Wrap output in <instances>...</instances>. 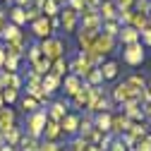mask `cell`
I'll use <instances>...</instances> for the list:
<instances>
[{
  "mask_svg": "<svg viewBox=\"0 0 151 151\" xmlns=\"http://www.w3.org/2000/svg\"><path fill=\"white\" fill-rule=\"evenodd\" d=\"M63 50H65V43L60 41V39H43V43H41V53H43V58H48L50 63L53 60H58V58H63Z\"/></svg>",
  "mask_w": 151,
  "mask_h": 151,
  "instance_id": "obj_1",
  "label": "cell"
},
{
  "mask_svg": "<svg viewBox=\"0 0 151 151\" xmlns=\"http://www.w3.org/2000/svg\"><path fill=\"white\" fill-rule=\"evenodd\" d=\"M113 46H115V39H110V36H106V34H99L96 39H93V43H91V53H96L99 58H103V55H108V53H113Z\"/></svg>",
  "mask_w": 151,
  "mask_h": 151,
  "instance_id": "obj_2",
  "label": "cell"
},
{
  "mask_svg": "<svg viewBox=\"0 0 151 151\" xmlns=\"http://www.w3.org/2000/svg\"><path fill=\"white\" fill-rule=\"evenodd\" d=\"M137 96H139V91L137 89H132L127 82H122V84H118L115 89H113V99H115L118 103H127V101H137Z\"/></svg>",
  "mask_w": 151,
  "mask_h": 151,
  "instance_id": "obj_3",
  "label": "cell"
},
{
  "mask_svg": "<svg viewBox=\"0 0 151 151\" xmlns=\"http://www.w3.org/2000/svg\"><path fill=\"white\" fill-rule=\"evenodd\" d=\"M122 58H125V63H127V65H142V60H144V48H142V43L137 41V43L125 46Z\"/></svg>",
  "mask_w": 151,
  "mask_h": 151,
  "instance_id": "obj_4",
  "label": "cell"
},
{
  "mask_svg": "<svg viewBox=\"0 0 151 151\" xmlns=\"http://www.w3.org/2000/svg\"><path fill=\"white\" fill-rule=\"evenodd\" d=\"M46 120H48L46 113H41V110L31 113V115H29V122H27V127H29V137H39V134H43Z\"/></svg>",
  "mask_w": 151,
  "mask_h": 151,
  "instance_id": "obj_5",
  "label": "cell"
},
{
  "mask_svg": "<svg viewBox=\"0 0 151 151\" xmlns=\"http://www.w3.org/2000/svg\"><path fill=\"white\" fill-rule=\"evenodd\" d=\"M82 29H89V31H101V17H99V10H84L82 14Z\"/></svg>",
  "mask_w": 151,
  "mask_h": 151,
  "instance_id": "obj_6",
  "label": "cell"
},
{
  "mask_svg": "<svg viewBox=\"0 0 151 151\" xmlns=\"http://www.w3.org/2000/svg\"><path fill=\"white\" fill-rule=\"evenodd\" d=\"M31 31H34V36H39V39H48L50 31H53V27H50V22H48V17L41 14L39 19H34V22H31Z\"/></svg>",
  "mask_w": 151,
  "mask_h": 151,
  "instance_id": "obj_7",
  "label": "cell"
},
{
  "mask_svg": "<svg viewBox=\"0 0 151 151\" xmlns=\"http://www.w3.org/2000/svg\"><path fill=\"white\" fill-rule=\"evenodd\" d=\"M70 70H72V74H74V77H79V79L84 77V79H86V74H89V72H91L93 67H91V63H89V60L84 58V55L79 53V58L74 60L72 65H70Z\"/></svg>",
  "mask_w": 151,
  "mask_h": 151,
  "instance_id": "obj_8",
  "label": "cell"
},
{
  "mask_svg": "<svg viewBox=\"0 0 151 151\" xmlns=\"http://www.w3.org/2000/svg\"><path fill=\"white\" fill-rule=\"evenodd\" d=\"M99 17H101V22H113V19H118V7H115V3L103 0V3L99 5Z\"/></svg>",
  "mask_w": 151,
  "mask_h": 151,
  "instance_id": "obj_9",
  "label": "cell"
},
{
  "mask_svg": "<svg viewBox=\"0 0 151 151\" xmlns=\"http://www.w3.org/2000/svg\"><path fill=\"white\" fill-rule=\"evenodd\" d=\"M22 86V79H19V74L17 72H3L0 74V91L3 89H19Z\"/></svg>",
  "mask_w": 151,
  "mask_h": 151,
  "instance_id": "obj_10",
  "label": "cell"
},
{
  "mask_svg": "<svg viewBox=\"0 0 151 151\" xmlns=\"http://www.w3.org/2000/svg\"><path fill=\"white\" fill-rule=\"evenodd\" d=\"M77 19H79V14L74 12L72 7H65L63 10V17H60V24H63L65 31H74V29H77Z\"/></svg>",
  "mask_w": 151,
  "mask_h": 151,
  "instance_id": "obj_11",
  "label": "cell"
},
{
  "mask_svg": "<svg viewBox=\"0 0 151 151\" xmlns=\"http://www.w3.org/2000/svg\"><path fill=\"white\" fill-rule=\"evenodd\" d=\"M27 50V39L22 36V39H17V41H10L7 48H5V55H14V58H22Z\"/></svg>",
  "mask_w": 151,
  "mask_h": 151,
  "instance_id": "obj_12",
  "label": "cell"
},
{
  "mask_svg": "<svg viewBox=\"0 0 151 151\" xmlns=\"http://www.w3.org/2000/svg\"><path fill=\"white\" fill-rule=\"evenodd\" d=\"M118 36H120V41H122L125 46L137 43V41H139V31H137L134 27H129V24H125V27L120 29V34H118Z\"/></svg>",
  "mask_w": 151,
  "mask_h": 151,
  "instance_id": "obj_13",
  "label": "cell"
},
{
  "mask_svg": "<svg viewBox=\"0 0 151 151\" xmlns=\"http://www.w3.org/2000/svg\"><path fill=\"white\" fill-rule=\"evenodd\" d=\"M10 127H14V113L10 108H0V134H5Z\"/></svg>",
  "mask_w": 151,
  "mask_h": 151,
  "instance_id": "obj_14",
  "label": "cell"
},
{
  "mask_svg": "<svg viewBox=\"0 0 151 151\" xmlns=\"http://www.w3.org/2000/svg\"><path fill=\"white\" fill-rule=\"evenodd\" d=\"M77 129H79V118L77 115H65L60 120V132H65V134H74Z\"/></svg>",
  "mask_w": 151,
  "mask_h": 151,
  "instance_id": "obj_15",
  "label": "cell"
},
{
  "mask_svg": "<svg viewBox=\"0 0 151 151\" xmlns=\"http://www.w3.org/2000/svg\"><path fill=\"white\" fill-rule=\"evenodd\" d=\"M43 134H46V139H48V142H55V139L63 134V132H60V122L48 118V120H46V127H43Z\"/></svg>",
  "mask_w": 151,
  "mask_h": 151,
  "instance_id": "obj_16",
  "label": "cell"
},
{
  "mask_svg": "<svg viewBox=\"0 0 151 151\" xmlns=\"http://www.w3.org/2000/svg\"><path fill=\"white\" fill-rule=\"evenodd\" d=\"M110 120H113V115L106 110V113H99L96 115V120H93V129H99L101 134L103 132H110Z\"/></svg>",
  "mask_w": 151,
  "mask_h": 151,
  "instance_id": "obj_17",
  "label": "cell"
},
{
  "mask_svg": "<svg viewBox=\"0 0 151 151\" xmlns=\"http://www.w3.org/2000/svg\"><path fill=\"white\" fill-rule=\"evenodd\" d=\"M122 108H125V118H129V120H142L144 118V113H142L137 101H127V103H122Z\"/></svg>",
  "mask_w": 151,
  "mask_h": 151,
  "instance_id": "obj_18",
  "label": "cell"
},
{
  "mask_svg": "<svg viewBox=\"0 0 151 151\" xmlns=\"http://www.w3.org/2000/svg\"><path fill=\"white\" fill-rule=\"evenodd\" d=\"M65 91L70 93V96H77V93L82 91V79L74 77V74H67L65 77Z\"/></svg>",
  "mask_w": 151,
  "mask_h": 151,
  "instance_id": "obj_19",
  "label": "cell"
},
{
  "mask_svg": "<svg viewBox=\"0 0 151 151\" xmlns=\"http://www.w3.org/2000/svg\"><path fill=\"white\" fill-rule=\"evenodd\" d=\"M101 31H89V29H79V46H82V50H89L91 48V43H93V39H96Z\"/></svg>",
  "mask_w": 151,
  "mask_h": 151,
  "instance_id": "obj_20",
  "label": "cell"
},
{
  "mask_svg": "<svg viewBox=\"0 0 151 151\" xmlns=\"http://www.w3.org/2000/svg\"><path fill=\"white\" fill-rule=\"evenodd\" d=\"M41 86H43V91L46 93H53L55 89H58L60 86V77H55V74H43V77H41Z\"/></svg>",
  "mask_w": 151,
  "mask_h": 151,
  "instance_id": "obj_21",
  "label": "cell"
},
{
  "mask_svg": "<svg viewBox=\"0 0 151 151\" xmlns=\"http://www.w3.org/2000/svg\"><path fill=\"white\" fill-rule=\"evenodd\" d=\"M67 70H70V65H67L65 58H58V60L50 63V74H55V77H60V79L67 74Z\"/></svg>",
  "mask_w": 151,
  "mask_h": 151,
  "instance_id": "obj_22",
  "label": "cell"
},
{
  "mask_svg": "<svg viewBox=\"0 0 151 151\" xmlns=\"http://www.w3.org/2000/svg\"><path fill=\"white\" fill-rule=\"evenodd\" d=\"M0 36H3V39L10 43V41H17V39H22V31H19V27H17V24H7L3 31H0Z\"/></svg>",
  "mask_w": 151,
  "mask_h": 151,
  "instance_id": "obj_23",
  "label": "cell"
},
{
  "mask_svg": "<svg viewBox=\"0 0 151 151\" xmlns=\"http://www.w3.org/2000/svg\"><path fill=\"white\" fill-rule=\"evenodd\" d=\"M129 27H134L137 31H142L144 27H149V14H142V12H132V17H129Z\"/></svg>",
  "mask_w": 151,
  "mask_h": 151,
  "instance_id": "obj_24",
  "label": "cell"
},
{
  "mask_svg": "<svg viewBox=\"0 0 151 151\" xmlns=\"http://www.w3.org/2000/svg\"><path fill=\"white\" fill-rule=\"evenodd\" d=\"M129 125H132V120L125 118V115H118V118L110 120V129H113V132H127Z\"/></svg>",
  "mask_w": 151,
  "mask_h": 151,
  "instance_id": "obj_25",
  "label": "cell"
},
{
  "mask_svg": "<svg viewBox=\"0 0 151 151\" xmlns=\"http://www.w3.org/2000/svg\"><path fill=\"white\" fill-rule=\"evenodd\" d=\"M31 65H34V72L39 74V77H43V74H48V72H50V60H48V58H43V55H41V58H36Z\"/></svg>",
  "mask_w": 151,
  "mask_h": 151,
  "instance_id": "obj_26",
  "label": "cell"
},
{
  "mask_svg": "<svg viewBox=\"0 0 151 151\" xmlns=\"http://www.w3.org/2000/svg\"><path fill=\"white\" fill-rule=\"evenodd\" d=\"M99 70H101V77H103V79H113V77L118 74V63H113V60H110V63H101Z\"/></svg>",
  "mask_w": 151,
  "mask_h": 151,
  "instance_id": "obj_27",
  "label": "cell"
},
{
  "mask_svg": "<svg viewBox=\"0 0 151 151\" xmlns=\"http://www.w3.org/2000/svg\"><path fill=\"white\" fill-rule=\"evenodd\" d=\"M41 12H46V17H58V12H60V5L55 3V0H43Z\"/></svg>",
  "mask_w": 151,
  "mask_h": 151,
  "instance_id": "obj_28",
  "label": "cell"
},
{
  "mask_svg": "<svg viewBox=\"0 0 151 151\" xmlns=\"http://www.w3.org/2000/svg\"><path fill=\"white\" fill-rule=\"evenodd\" d=\"M65 108H67L65 103H53V106H50V120H58V122H60V120L67 115Z\"/></svg>",
  "mask_w": 151,
  "mask_h": 151,
  "instance_id": "obj_29",
  "label": "cell"
},
{
  "mask_svg": "<svg viewBox=\"0 0 151 151\" xmlns=\"http://www.w3.org/2000/svg\"><path fill=\"white\" fill-rule=\"evenodd\" d=\"M3 139H7V146H14V144H19V139H22V134H19V127H10L5 134H3Z\"/></svg>",
  "mask_w": 151,
  "mask_h": 151,
  "instance_id": "obj_30",
  "label": "cell"
},
{
  "mask_svg": "<svg viewBox=\"0 0 151 151\" xmlns=\"http://www.w3.org/2000/svg\"><path fill=\"white\" fill-rule=\"evenodd\" d=\"M101 29H103V34H106V36H110V39H115V36L120 34V24H118L115 19H113V22H103V24H101Z\"/></svg>",
  "mask_w": 151,
  "mask_h": 151,
  "instance_id": "obj_31",
  "label": "cell"
},
{
  "mask_svg": "<svg viewBox=\"0 0 151 151\" xmlns=\"http://www.w3.org/2000/svg\"><path fill=\"white\" fill-rule=\"evenodd\" d=\"M10 19H12V24H27V14H24V7H14V10H10Z\"/></svg>",
  "mask_w": 151,
  "mask_h": 151,
  "instance_id": "obj_32",
  "label": "cell"
},
{
  "mask_svg": "<svg viewBox=\"0 0 151 151\" xmlns=\"http://www.w3.org/2000/svg\"><path fill=\"white\" fill-rule=\"evenodd\" d=\"M19 144H22V151H39V146H41L39 142H36V137H29V134L22 137Z\"/></svg>",
  "mask_w": 151,
  "mask_h": 151,
  "instance_id": "obj_33",
  "label": "cell"
},
{
  "mask_svg": "<svg viewBox=\"0 0 151 151\" xmlns=\"http://www.w3.org/2000/svg\"><path fill=\"white\" fill-rule=\"evenodd\" d=\"M86 79H89V86H99V84L103 82V77H101V70H99V67H93V70L86 74Z\"/></svg>",
  "mask_w": 151,
  "mask_h": 151,
  "instance_id": "obj_34",
  "label": "cell"
},
{
  "mask_svg": "<svg viewBox=\"0 0 151 151\" xmlns=\"http://www.w3.org/2000/svg\"><path fill=\"white\" fill-rule=\"evenodd\" d=\"M22 108H24V113H36V108H39V101L31 99V96H24V99H22Z\"/></svg>",
  "mask_w": 151,
  "mask_h": 151,
  "instance_id": "obj_35",
  "label": "cell"
},
{
  "mask_svg": "<svg viewBox=\"0 0 151 151\" xmlns=\"http://www.w3.org/2000/svg\"><path fill=\"white\" fill-rule=\"evenodd\" d=\"M17 65H19V58H14V55H5V63H3L5 72H17Z\"/></svg>",
  "mask_w": 151,
  "mask_h": 151,
  "instance_id": "obj_36",
  "label": "cell"
},
{
  "mask_svg": "<svg viewBox=\"0 0 151 151\" xmlns=\"http://www.w3.org/2000/svg\"><path fill=\"white\" fill-rule=\"evenodd\" d=\"M127 84H129L132 89H137V91L146 89V86H144V77H139V74H134V77H129V79H127Z\"/></svg>",
  "mask_w": 151,
  "mask_h": 151,
  "instance_id": "obj_37",
  "label": "cell"
},
{
  "mask_svg": "<svg viewBox=\"0 0 151 151\" xmlns=\"http://www.w3.org/2000/svg\"><path fill=\"white\" fill-rule=\"evenodd\" d=\"M132 151H151V137L139 139V142L134 144V149H132Z\"/></svg>",
  "mask_w": 151,
  "mask_h": 151,
  "instance_id": "obj_38",
  "label": "cell"
},
{
  "mask_svg": "<svg viewBox=\"0 0 151 151\" xmlns=\"http://www.w3.org/2000/svg\"><path fill=\"white\" fill-rule=\"evenodd\" d=\"M0 93H3V101H5V103H14V101H17V91H14V89H3Z\"/></svg>",
  "mask_w": 151,
  "mask_h": 151,
  "instance_id": "obj_39",
  "label": "cell"
},
{
  "mask_svg": "<svg viewBox=\"0 0 151 151\" xmlns=\"http://www.w3.org/2000/svg\"><path fill=\"white\" fill-rule=\"evenodd\" d=\"M41 55H43V53H41V43H34V46L29 48V60H31V63H34L36 58H41Z\"/></svg>",
  "mask_w": 151,
  "mask_h": 151,
  "instance_id": "obj_40",
  "label": "cell"
},
{
  "mask_svg": "<svg viewBox=\"0 0 151 151\" xmlns=\"http://www.w3.org/2000/svg\"><path fill=\"white\" fill-rule=\"evenodd\" d=\"M24 14H27V22H34V19L41 17V10L39 7H29V10H24Z\"/></svg>",
  "mask_w": 151,
  "mask_h": 151,
  "instance_id": "obj_41",
  "label": "cell"
},
{
  "mask_svg": "<svg viewBox=\"0 0 151 151\" xmlns=\"http://www.w3.org/2000/svg\"><path fill=\"white\" fill-rule=\"evenodd\" d=\"M137 12L149 14V12H151V3H149V0H137Z\"/></svg>",
  "mask_w": 151,
  "mask_h": 151,
  "instance_id": "obj_42",
  "label": "cell"
},
{
  "mask_svg": "<svg viewBox=\"0 0 151 151\" xmlns=\"http://www.w3.org/2000/svg\"><path fill=\"white\" fill-rule=\"evenodd\" d=\"M139 36H142V41H144L146 46H151V24H149V27H144V29L139 31Z\"/></svg>",
  "mask_w": 151,
  "mask_h": 151,
  "instance_id": "obj_43",
  "label": "cell"
},
{
  "mask_svg": "<svg viewBox=\"0 0 151 151\" xmlns=\"http://www.w3.org/2000/svg\"><path fill=\"white\" fill-rule=\"evenodd\" d=\"M70 7L77 12V14H82L84 12V0H70Z\"/></svg>",
  "mask_w": 151,
  "mask_h": 151,
  "instance_id": "obj_44",
  "label": "cell"
},
{
  "mask_svg": "<svg viewBox=\"0 0 151 151\" xmlns=\"http://www.w3.org/2000/svg\"><path fill=\"white\" fill-rule=\"evenodd\" d=\"M39 151H60V146L55 144V142H46V144L39 146Z\"/></svg>",
  "mask_w": 151,
  "mask_h": 151,
  "instance_id": "obj_45",
  "label": "cell"
},
{
  "mask_svg": "<svg viewBox=\"0 0 151 151\" xmlns=\"http://www.w3.org/2000/svg\"><path fill=\"white\" fill-rule=\"evenodd\" d=\"M132 5H134V0H118L115 3L118 10H132Z\"/></svg>",
  "mask_w": 151,
  "mask_h": 151,
  "instance_id": "obj_46",
  "label": "cell"
},
{
  "mask_svg": "<svg viewBox=\"0 0 151 151\" xmlns=\"http://www.w3.org/2000/svg\"><path fill=\"white\" fill-rule=\"evenodd\" d=\"M101 0H84V10H99Z\"/></svg>",
  "mask_w": 151,
  "mask_h": 151,
  "instance_id": "obj_47",
  "label": "cell"
},
{
  "mask_svg": "<svg viewBox=\"0 0 151 151\" xmlns=\"http://www.w3.org/2000/svg\"><path fill=\"white\" fill-rule=\"evenodd\" d=\"M110 151H127V149H125V142H122V139H115V142H113V149H110Z\"/></svg>",
  "mask_w": 151,
  "mask_h": 151,
  "instance_id": "obj_48",
  "label": "cell"
},
{
  "mask_svg": "<svg viewBox=\"0 0 151 151\" xmlns=\"http://www.w3.org/2000/svg\"><path fill=\"white\" fill-rule=\"evenodd\" d=\"M79 151H101V149H99L96 144H89V142H84V144L79 146Z\"/></svg>",
  "mask_w": 151,
  "mask_h": 151,
  "instance_id": "obj_49",
  "label": "cell"
},
{
  "mask_svg": "<svg viewBox=\"0 0 151 151\" xmlns=\"http://www.w3.org/2000/svg\"><path fill=\"white\" fill-rule=\"evenodd\" d=\"M5 29V12H0V31Z\"/></svg>",
  "mask_w": 151,
  "mask_h": 151,
  "instance_id": "obj_50",
  "label": "cell"
},
{
  "mask_svg": "<svg viewBox=\"0 0 151 151\" xmlns=\"http://www.w3.org/2000/svg\"><path fill=\"white\" fill-rule=\"evenodd\" d=\"M3 63H5V48L0 46V65H3Z\"/></svg>",
  "mask_w": 151,
  "mask_h": 151,
  "instance_id": "obj_51",
  "label": "cell"
},
{
  "mask_svg": "<svg viewBox=\"0 0 151 151\" xmlns=\"http://www.w3.org/2000/svg\"><path fill=\"white\" fill-rule=\"evenodd\" d=\"M31 0H17V7H24V5H29Z\"/></svg>",
  "mask_w": 151,
  "mask_h": 151,
  "instance_id": "obj_52",
  "label": "cell"
},
{
  "mask_svg": "<svg viewBox=\"0 0 151 151\" xmlns=\"http://www.w3.org/2000/svg\"><path fill=\"white\" fill-rule=\"evenodd\" d=\"M0 151H14V146H7L5 144V146H0Z\"/></svg>",
  "mask_w": 151,
  "mask_h": 151,
  "instance_id": "obj_53",
  "label": "cell"
},
{
  "mask_svg": "<svg viewBox=\"0 0 151 151\" xmlns=\"http://www.w3.org/2000/svg\"><path fill=\"white\" fill-rule=\"evenodd\" d=\"M144 113H146V115H151V101L146 103V110H144Z\"/></svg>",
  "mask_w": 151,
  "mask_h": 151,
  "instance_id": "obj_54",
  "label": "cell"
},
{
  "mask_svg": "<svg viewBox=\"0 0 151 151\" xmlns=\"http://www.w3.org/2000/svg\"><path fill=\"white\" fill-rule=\"evenodd\" d=\"M3 103H5V101H3V93H0V108H3Z\"/></svg>",
  "mask_w": 151,
  "mask_h": 151,
  "instance_id": "obj_55",
  "label": "cell"
},
{
  "mask_svg": "<svg viewBox=\"0 0 151 151\" xmlns=\"http://www.w3.org/2000/svg\"><path fill=\"white\" fill-rule=\"evenodd\" d=\"M146 89H149V93H151V82H149V86H146Z\"/></svg>",
  "mask_w": 151,
  "mask_h": 151,
  "instance_id": "obj_56",
  "label": "cell"
},
{
  "mask_svg": "<svg viewBox=\"0 0 151 151\" xmlns=\"http://www.w3.org/2000/svg\"><path fill=\"white\" fill-rule=\"evenodd\" d=\"M149 24H151V12H149Z\"/></svg>",
  "mask_w": 151,
  "mask_h": 151,
  "instance_id": "obj_57",
  "label": "cell"
},
{
  "mask_svg": "<svg viewBox=\"0 0 151 151\" xmlns=\"http://www.w3.org/2000/svg\"><path fill=\"white\" fill-rule=\"evenodd\" d=\"M55 3H63V0H55Z\"/></svg>",
  "mask_w": 151,
  "mask_h": 151,
  "instance_id": "obj_58",
  "label": "cell"
},
{
  "mask_svg": "<svg viewBox=\"0 0 151 151\" xmlns=\"http://www.w3.org/2000/svg\"><path fill=\"white\" fill-rule=\"evenodd\" d=\"M101 3H103V0H101Z\"/></svg>",
  "mask_w": 151,
  "mask_h": 151,
  "instance_id": "obj_59",
  "label": "cell"
},
{
  "mask_svg": "<svg viewBox=\"0 0 151 151\" xmlns=\"http://www.w3.org/2000/svg\"><path fill=\"white\" fill-rule=\"evenodd\" d=\"M67 151H70V149H67Z\"/></svg>",
  "mask_w": 151,
  "mask_h": 151,
  "instance_id": "obj_60",
  "label": "cell"
}]
</instances>
